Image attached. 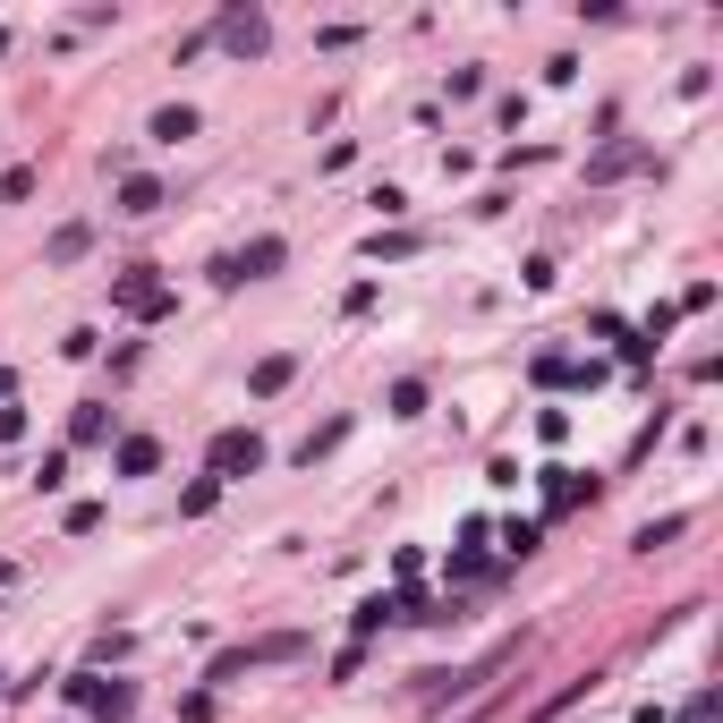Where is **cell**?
I'll return each instance as SVG.
<instances>
[{
	"mask_svg": "<svg viewBox=\"0 0 723 723\" xmlns=\"http://www.w3.org/2000/svg\"><path fill=\"white\" fill-rule=\"evenodd\" d=\"M264 460H272V452H264L256 426H222V434H213V452H204V477H213V486H231V477H256Z\"/></svg>",
	"mask_w": 723,
	"mask_h": 723,
	"instance_id": "obj_1",
	"label": "cell"
},
{
	"mask_svg": "<svg viewBox=\"0 0 723 723\" xmlns=\"http://www.w3.org/2000/svg\"><path fill=\"white\" fill-rule=\"evenodd\" d=\"M68 707H86L94 723H129L136 715V681H111V672H68Z\"/></svg>",
	"mask_w": 723,
	"mask_h": 723,
	"instance_id": "obj_2",
	"label": "cell"
},
{
	"mask_svg": "<svg viewBox=\"0 0 723 723\" xmlns=\"http://www.w3.org/2000/svg\"><path fill=\"white\" fill-rule=\"evenodd\" d=\"M111 307H120V315H136V324H163L179 298L154 281V264H129V272H111Z\"/></svg>",
	"mask_w": 723,
	"mask_h": 723,
	"instance_id": "obj_3",
	"label": "cell"
},
{
	"mask_svg": "<svg viewBox=\"0 0 723 723\" xmlns=\"http://www.w3.org/2000/svg\"><path fill=\"white\" fill-rule=\"evenodd\" d=\"M281 264H290V247H281V238H247V247H231V256H213V281H222V290H238V281H272Z\"/></svg>",
	"mask_w": 723,
	"mask_h": 723,
	"instance_id": "obj_4",
	"label": "cell"
},
{
	"mask_svg": "<svg viewBox=\"0 0 723 723\" xmlns=\"http://www.w3.org/2000/svg\"><path fill=\"white\" fill-rule=\"evenodd\" d=\"M213 34L231 43L238 60H256L264 43H272V26H264V9H222V26H213Z\"/></svg>",
	"mask_w": 723,
	"mask_h": 723,
	"instance_id": "obj_5",
	"label": "cell"
},
{
	"mask_svg": "<svg viewBox=\"0 0 723 723\" xmlns=\"http://www.w3.org/2000/svg\"><path fill=\"white\" fill-rule=\"evenodd\" d=\"M383 622H409V596H366L358 613H349V638H358V647H366V638H375V630H383Z\"/></svg>",
	"mask_w": 723,
	"mask_h": 723,
	"instance_id": "obj_6",
	"label": "cell"
},
{
	"mask_svg": "<svg viewBox=\"0 0 723 723\" xmlns=\"http://www.w3.org/2000/svg\"><path fill=\"white\" fill-rule=\"evenodd\" d=\"M579 502H596L588 477H579V468H545V511L561 520V511H579Z\"/></svg>",
	"mask_w": 723,
	"mask_h": 723,
	"instance_id": "obj_7",
	"label": "cell"
},
{
	"mask_svg": "<svg viewBox=\"0 0 723 723\" xmlns=\"http://www.w3.org/2000/svg\"><path fill=\"white\" fill-rule=\"evenodd\" d=\"M111 468H120V477H154V468H163V443H154V434H120Z\"/></svg>",
	"mask_w": 723,
	"mask_h": 723,
	"instance_id": "obj_8",
	"label": "cell"
},
{
	"mask_svg": "<svg viewBox=\"0 0 723 723\" xmlns=\"http://www.w3.org/2000/svg\"><path fill=\"white\" fill-rule=\"evenodd\" d=\"M120 213H129V222L163 213V179H145V170H136V179H120Z\"/></svg>",
	"mask_w": 723,
	"mask_h": 723,
	"instance_id": "obj_9",
	"label": "cell"
},
{
	"mask_svg": "<svg viewBox=\"0 0 723 723\" xmlns=\"http://www.w3.org/2000/svg\"><path fill=\"white\" fill-rule=\"evenodd\" d=\"M68 443H111V400H77V418H68Z\"/></svg>",
	"mask_w": 723,
	"mask_h": 723,
	"instance_id": "obj_10",
	"label": "cell"
},
{
	"mask_svg": "<svg viewBox=\"0 0 723 723\" xmlns=\"http://www.w3.org/2000/svg\"><path fill=\"white\" fill-rule=\"evenodd\" d=\"M290 375H298V358H290V349H272V358H256V375H247V392H256V400H272L281 383H290Z\"/></svg>",
	"mask_w": 723,
	"mask_h": 723,
	"instance_id": "obj_11",
	"label": "cell"
},
{
	"mask_svg": "<svg viewBox=\"0 0 723 723\" xmlns=\"http://www.w3.org/2000/svg\"><path fill=\"white\" fill-rule=\"evenodd\" d=\"M681 527H690V511H664V520H647L638 536H630V554H656V545H672Z\"/></svg>",
	"mask_w": 723,
	"mask_h": 723,
	"instance_id": "obj_12",
	"label": "cell"
},
{
	"mask_svg": "<svg viewBox=\"0 0 723 723\" xmlns=\"http://www.w3.org/2000/svg\"><path fill=\"white\" fill-rule=\"evenodd\" d=\"M179 136H197V111H188V102H163V111H154V145H179Z\"/></svg>",
	"mask_w": 723,
	"mask_h": 723,
	"instance_id": "obj_13",
	"label": "cell"
},
{
	"mask_svg": "<svg viewBox=\"0 0 723 723\" xmlns=\"http://www.w3.org/2000/svg\"><path fill=\"white\" fill-rule=\"evenodd\" d=\"M86 238H94L86 222H60V231H52V264H77V256H86Z\"/></svg>",
	"mask_w": 723,
	"mask_h": 723,
	"instance_id": "obj_14",
	"label": "cell"
},
{
	"mask_svg": "<svg viewBox=\"0 0 723 723\" xmlns=\"http://www.w3.org/2000/svg\"><path fill=\"white\" fill-rule=\"evenodd\" d=\"M392 418H426V383H418V375L392 383Z\"/></svg>",
	"mask_w": 723,
	"mask_h": 723,
	"instance_id": "obj_15",
	"label": "cell"
},
{
	"mask_svg": "<svg viewBox=\"0 0 723 723\" xmlns=\"http://www.w3.org/2000/svg\"><path fill=\"white\" fill-rule=\"evenodd\" d=\"M588 690H596V672H579V681H561V690L545 698V707H536V723H545V715H561V707H579V698H588Z\"/></svg>",
	"mask_w": 723,
	"mask_h": 723,
	"instance_id": "obj_16",
	"label": "cell"
},
{
	"mask_svg": "<svg viewBox=\"0 0 723 723\" xmlns=\"http://www.w3.org/2000/svg\"><path fill=\"white\" fill-rule=\"evenodd\" d=\"M68 486V452H43V460H34V493H60Z\"/></svg>",
	"mask_w": 723,
	"mask_h": 723,
	"instance_id": "obj_17",
	"label": "cell"
},
{
	"mask_svg": "<svg viewBox=\"0 0 723 723\" xmlns=\"http://www.w3.org/2000/svg\"><path fill=\"white\" fill-rule=\"evenodd\" d=\"M341 434H349V418H332V426H315V434H307V443H298V460L315 468V452H332V443H341Z\"/></svg>",
	"mask_w": 723,
	"mask_h": 723,
	"instance_id": "obj_18",
	"label": "cell"
},
{
	"mask_svg": "<svg viewBox=\"0 0 723 723\" xmlns=\"http://www.w3.org/2000/svg\"><path fill=\"white\" fill-rule=\"evenodd\" d=\"M213 502H222V486H213V477H197V486L179 493V511H188V520H204V511H213Z\"/></svg>",
	"mask_w": 723,
	"mask_h": 723,
	"instance_id": "obj_19",
	"label": "cell"
},
{
	"mask_svg": "<svg viewBox=\"0 0 723 723\" xmlns=\"http://www.w3.org/2000/svg\"><path fill=\"white\" fill-rule=\"evenodd\" d=\"M536 536H545V527H536V520H511V527H502V545H511V554H520V561L536 554Z\"/></svg>",
	"mask_w": 723,
	"mask_h": 723,
	"instance_id": "obj_20",
	"label": "cell"
},
{
	"mask_svg": "<svg viewBox=\"0 0 723 723\" xmlns=\"http://www.w3.org/2000/svg\"><path fill=\"white\" fill-rule=\"evenodd\" d=\"M26 426H34L26 409H18V400H0V443H26Z\"/></svg>",
	"mask_w": 723,
	"mask_h": 723,
	"instance_id": "obj_21",
	"label": "cell"
},
{
	"mask_svg": "<svg viewBox=\"0 0 723 723\" xmlns=\"http://www.w3.org/2000/svg\"><path fill=\"white\" fill-rule=\"evenodd\" d=\"M0 698H9V681H0Z\"/></svg>",
	"mask_w": 723,
	"mask_h": 723,
	"instance_id": "obj_22",
	"label": "cell"
}]
</instances>
